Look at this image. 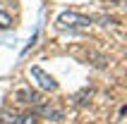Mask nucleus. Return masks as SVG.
Listing matches in <instances>:
<instances>
[{"instance_id":"obj_1","label":"nucleus","mask_w":127,"mask_h":124,"mask_svg":"<svg viewBox=\"0 0 127 124\" xmlns=\"http://www.w3.org/2000/svg\"><path fill=\"white\" fill-rule=\"evenodd\" d=\"M91 24V19L89 17H84V14H79V12H72V10H65L60 17H58V26L60 29H86Z\"/></svg>"},{"instance_id":"obj_2","label":"nucleus","mask_w":127,"mask_h":124,"mask_svg":"<svg viewBox=\"0 0 127 124\" xmlns=\"http://www.w3.org/2000/svg\"><path fill=\"white\" fill-rule=\"evenodd\" d=\"M14 100L22 103V105H38V103H43L41 93L34 91V88H29V86H22V88L14 91Z\"/></svg>"},{"instance_id":"obj_3","label":"nucleus","mask_w":127,"mask_h":124,"mask_svg":"<svg viewBox=\"0 0 127 124\" xmlns=\"http://www.w3.org/2000/svg\"><path fill=\"white\" fill-rule=\"evenodd\" d=\"M31 76L36 79L38 88H43V91H55L58 88V81L48 74V72H43L41 67H31Z\"/></svg>"},{"instance_id":"obj_4","label":"nucleus","mask_w":127,"mask_h":124,"mask_svg":"<svg viewBox=\"0 0 127 124\" xmlns=\"http://www.w3.org/2000/svg\"><path fill=\"white\" fill-rule=\"evenodd\" d=\"M36 117H46L50 119V122H63V110H58V107H53V105H46V103H38L36 105V110H34Z\"/></svg>"},{"instance_id":"obj_5","label":"nucleus","mask_w":127,"mask_h":124,"mask_svg":"<svg viewBox=\"0 0 127 124\" xmlns=\"http://www.w3.org/2000/svg\"><path fill=\"white\" fill-rule=\"evenodd\" d=\"M38 122V117H36L34 112H27V115H17V119H14V124H36Z\"/></svg>"},{"instance_id":"obj_6","label":"nucleus","mask_w":127,"mask_h":124,"mask_svg":"<svg viewBox=\"0 0 127 124\" xmlns=\"http://www.w3.org/2000/svg\"><path fill=\"white\" fill-rule=\"evenodd\" d=\"M10 26H12V17L0 10V29H10Z\"/></svg>"}]
</instances>
